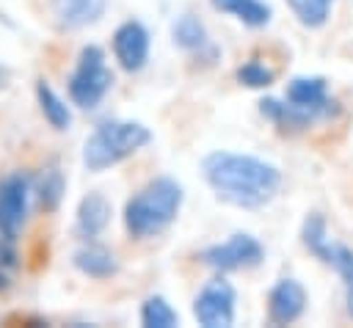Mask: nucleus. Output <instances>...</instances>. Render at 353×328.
<instances>
[{
	"label": "nucleus",
	"instance_id": "obj_1",
	"mask_svg": "<svg viewBox=\"0 0 353 328\" xmlns=\"http://www.w3.org/2000/svg\"><path fill=\"white\" fill-rule=\"evenodd\" d=\"M201 176L221 201L237 209H262L276 198L281 187L279 165L248 152L215 149L204 154Z\"/></svg>",
	"mask_w": 353,
	"mask_h": 328
},
{
	"label": "nucleus",
	"instance_id": "obj_2",
	"mask_svg": "<svg viewBox=\"0 0 353 328\" xmlns=\"http://www.w3.org/2000/svg\"><path fill=\"white\" fill-rule=\"evenodd\" d=\"M259 113L268 121H273L279 130H306L314 121L334 119L339 113V102L328 94L325 77L303 74L287 83L284 99L265 96L259 102Z\"/></svg>",
	"mask_w": 353,
	"mask_h": 328
},
{
	"label": "nucleus",
	"instance_id": "obj_3",
	"mask_svg": "<svg viewBox=\"0 0 353 328\" xmlns=\"http://www.w3.org/2000/svg\"><path fill=\"white\" fill-rule=\"evenodd\" d=\"M182 201L185 190L174 176H154L127 198L124 229L135 240H152L176 221Z\"/></svg>",
	"mask_w": 353,
	"mask_h": 328
},
{
	"label": "nucleus",
	"instance_id": "obj_4",
	"mask_svg": "<svg viewBox=\"0 0 353 328\" xmlns=\"http://www.w3.org/2000/svg\"><path fill=\"white\" fill-rule=\"evenodd\" d=\"M152 141V130L141 121H105L83 143V165L94 174L108 171L143 149Z\"/></svg>",
	"mask_w": 353,
	"mask_h": 328
},
{
	"label": "nucleus",
	"instance_id": "obj_5",
	"mask_svg": "<svg viewBox=\"0 0 353 328\" xmlns=\"http://www.w3.org/2000/svg\"><path fill=\"white\" fill-rule=\"evenodd\" d=\"M110 85H113V72L105 63V50L97 44H85L66 80L72 105H77L80 110H94L102 105Z\"/></svg>",
	"mask_w": 353,
	"mask_h": 328
},
{
	"label": "nucleus",
	"instance_id": "obj_6",
	"mask_svg": "<svg viewBox=\"0 0 353 328\" xmlns=\"http://www.w3.org/2000/svg\"><path fill=\"white\" fill-rule=\"evenodd\" d=\"M262 259H265V248L248 232H234V234H229L226 243H215L201 251V262L207 267H212L215 273L248 270V267H256Z\"/></svg>",
	"mask_w": 353,
	"mask_h": 328
},
{
	"label": "nucleus",
	"instance_id": "obj_7",
	"mask_svg": "<svg viewBox=\"0 0 353 328\" xmlns=\"http://www.w3.org/2000/svg\"><path fill=\"white\" fill-rule=\"evenodd\" d=\"M33 198V176L25 171H11L0 179V237L17 240Z\"/></svg>",
	"mask_w": 353,
	"mask_h": 328
},
{
	"label": "nucleus",
	"instance_id": "obj_8",
	"mask_svg": "<svg viewBox=\"0 0 353 328\" xmlns=\"http://www.w3.org/2000/svg\"><path fill=\"white\" fill-rule=\"evenodd\" d=\"M234 309H237V292H234L232 281L223 278V273L210 278L193 298V317L204 328L234 325Z\"/></svg>",
	"mask_w": 353,
	"mask_h": 328
},
{
	"label": "nucleus",
	"instance_id": "obj_9",
	"mask_svg": "<svg viewBox=\"0 0 353 328\" xmlns=\"http://www.w3.org/2000/svg\"><path fill=\"white\" fill-rule=\"evenodd\" d=\"M149 47H152V39H149V30L143 22L138 19H127L116 28L113 33V55L119 61V66L124 72H141L149 61Z\"/></svg>",
	"mask_w": 353,
	"mask_h": 328
},
{
	"label": "nucleus",
	"instance_id": "obj_10",
	"mask_svg": "<svg viewBox=\"0 0 353 328\" xmlns=\"http://www.w3.org/2000/svg\"><path fill=\"white\" fill-rule=\"evenodd\" d=\"M306 311V289L298 278H279L268 292V317L273 325H292Z\"/></svg>",
	"mask_w": 353,
	"mask_h": 328
},
{
	"label": "nucleus",
	"instance_id": "obj_11",
	"mask_svg": "<svg viewBox=\"0 0 353 328\" xmlns=\"http://www.w3.org/2000/svg\"><path fill=\"white\" fill-rule=\"evenodd\" d=\"M50 11L61 30H80L105 17L108 0H50Z\"/></svg>",
	"mask_w": 353,
	"mask_h": 328
},
{
	"label": "nucleus",
	"instance_id": "obj_12",
	"mask_svg": "<svg viewBox=\"0 0 353 328\" xmlns=\"http://www.w3.org/2000/svg\"><path fill=\"white\" fill-rule=\"evenodd\" d=\"M110 215H113V207H110V201L105 198V193H99V190L85 193V196L80 198L77 215H74V232H77V237H83V240L99 237V234L108 229Z\"/></svg>",
	"mask_w": 353,
	"mask_h": 328
},
{
	"label": "nucleus",
	"instance_id": "obj_13",
	"mask_svg": "<svg viewBox=\"0 0 353 328\" xmlns=\"http://www.w3.org/2000/svg\"><path fill=\"white\" fill-rule=\"evenodd\" d=\"M72 265H74L83 276L99 278V281L119 273V262H116L113 251H108V248H102V245H83V248H77L74 256H72Z\"/></svg>",
	"mask_w": 353,
	"mask_h": 328
},
{
	"label": "nucleus",
	"instance_id": "obj_14",
	"mask_svg": "<svg viewBox=\"0 0 353 328\" xmlns=\"http://www.w3.org/2000/svg\"><path fill=\"white\" fill-rule=\"evenodd\" d=\"M210 6L221 14L240 19L245 28H265L273 19V8L265 0H210Z\"/></svg>",
	"mask_w": 353,
	"mask_h": 328
},
{
	"label": "nucleus",
	"instance_id": "obj_15",
	"mask_svg": "<svg viewBox=\"0 0 353 328\" xmlns=\"http://www.w3.org/2000/svg\"><path fill=\"white\" fill-rule=\"evenodd\" d=\"M171 41H174L179 50H185V52H201V50L210 44V36H207L204 22H201L196 14L185 11V14H179V17L171 22Z\"/></svg>",
	"mask_w": 353,
	"mask_h": 328
},
{
	"label": "nucleus",
	"instance_id": "obj_16",
	"mask_svg": "<svg viewBox=\"0 0 353 328\" xmlns=\"http://www.w3.org/2000/svg\"><path fill=\"white\" fill-rule=\"evenodd\" d=\"M36 102H39V110H41V116L47 119V124H50L52 130H58V132L69 130V124H72V110H69V105L63 102V96H61L47 80H36Z\"/></svg>",
	"mask_w": 353,
	"mask_h": 328
},
{
	"label": "nucleus",
	"instance_id": "obj_17",
	"mask_svg": "<svg viewBox=\"0 0 353 328\" xmlns=\"http://www.w3.org/2000/svg\"><path fill=\"white\" fill-rule=\"evenodd\" d=\"M301 243H303V248L312 254V256H317L320 262H328V256H331V237H328V226H325V218L320 215V212H312L306 221H303V226H301Z\"/></svg>",
	"mask_w": 353,
	"mask_h": 328
},
{
	"label": "nucleus",
	"instance_id": "obj_18",
	"mask_svg": "<svg viewBox=\"0 0 353 328\" xmlns=\"http://www.w3.org/2000/svg\"><path fill=\"white\" fill-rule=\"evenodd\" d=\"M63 193H66V179H63V174H61L55 165H52V168H44V171L33 179V196L39 198V204H41L47 212L58 209Z\"/></svg>",
	"mask_w": 353,
	"mask_h": 328
},
{
	"label": "nucleus",
	"instance_id": "obj_19",
	"mask_svg": "<svg viewBox=\"0 0 353 328\" xmlns=\"http://www.w3.org/2000/svg\"><path fill=\"white\" fill-rule=\"evenodd\" d=\"M284 3L290 6L292 17L309 30L323 28L331 19V8H334V0H284Z\"/></svg>",
	"mask_w": 353,
	"mask_h": 328
},
{
	"label": "nucleus",
	"instance_id": "obj_20",
	"mask_svg": "<svg viewBox=\"0 0 353 328\" xmlns=\"http://www.w3.org/2000/svg\"><path fill=\"white\" fill-rule=\"evenodd\" d=\"M141 322L146 328H176L179 325V314L163 295H149L141 303Z\"/></svg>",
	"mask_w": 353,
	"mask_h": 328
},
{
	"label": "nucleus",
	"instance_id": "obj_21",
	"mask_svg": "<svg viewBox=\"0 0 353 328\" xmlns=\"http://www.w3.org/2000/svg\"><path fill=\"white\" fill-rule=\"evenodd\" d=\"M234 77H237V83L245 85V88H270L273 80H276V72H273L270 66H265L262 61L251 58V61H245L243 66H237Z\"/></svg>",
	"mask_w": 353,
	"mask_h": 328
},
{
	"label": "nucleus",
	"instance_id": "obj_22",
	"mask_svg": "<svg viewBox=\"0 0 353 328\" xmlns=\"http://www.w3.org/2000/svg\"><path fill=\"white\" fill-rule=\"evenodd\" d=\"M325 265H331L336 270V276L342 278L345 289L353 292V248H347L342 243H334L331 245V256H328Z\"/></svg>",
	"mask_w": 353,
	"mask_h": 328
},
{
	"label": "nucleus",
	"instance_id": "obj_23",
	"mask_svg": "<svg viewBox=\"0 0 353 328\" xmlns=\"http://www.w3.org/2000/svg\"><path fill=\"white\" fill-rule=\"evenodd\" d=\"M17 265H19V254H17L14 240L0 237V270H14Z\"/></svg>",
	"mask_w": 353,
	"mask_h": 328
},
{
	"label": "nucleus",
	"instance_id": "obj_24",
	"mask_svg": "<svg viewBox=\"0 0 353 328\" xmlns=\"http://www.w3.org/2000/svg\"><path fill=\"white\" fill-rule=\"evenodd\" d=\"M11 287V278H8V270H0V292Z\"/></svg>",
	"mask_w": 353,
	"mask_h": 328
},
{
	"label": "nucleus",
	"instance_id": "obj_25",
	"mask_svg": "<svg viewBox=\"0 0 353 328\" xmlns=\"http://www.w3.org/2000/svg\"><path fill=\"white\" fill-rule=\"evenodd\" d=\"M8 85V69L0 63V88H6Z\"/></svg>",
	"mask_w": 353,
	"mask_h": 328
},
{
	"label": "nucleus",
	"instance_id": "obj_26",
	"mask_svg": "<svg viewBox=\"0 0 353 328\" xmlns=\"http://www.w3.org/2000/svg\"><path fill=\"white\" fill-rule=\"evenodd\" d=\"M347 311H350V317H353V292H347Z\"/></svg>",
	"mask_w": 353,
	"mask_h": 328
}]
</instances>
